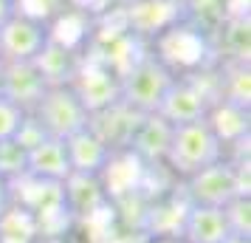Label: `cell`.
<instances>
[{
    "instance_id": "cell-1",
    "label": "cell",
    "mask_w": 251,
    "mask_h": 243,
    "mask_svg": "<svg viewBox=\"0 0 251 243\" xmlns=\"http://www.w3.org/2000/svg\"><path fill=\"white\" fill-rule=\"evenodd\" d=\"M172 80L175 74L158 54H144L119 74V102L136 113H155Z\"/></svg>"
},
{
    "instance_id": "cell-2",
    "label": "cell",
    "mask_w": 251,
    "mask_h": 243,
    "mask_svg": "<svg viewBox=\"0 0 251 243\" xmlns=\"http://www.w3.org/2000/svg\"><path fill=\"white\" fill-rule=\"evenodd\" d=\"M220 159H223V141L217 139V133L212 130V125L206 119H198V122H186V125H175L172 128L164 164L175 175L189 178L192 173L220 162Z\"/></svg>"
},
{
    "instance_id": "cell-3",
    "label": "cell",
    "mask_w": 251,
    "mask_h": 243,
    "mask_svg": "<svg viewBox=\"0 0 251 243\" xmlns=\"http://www.w3.org/2000/svg\"><path fill=\"white\" fill-rule=\"evenodd\" d=\"M31 116L40 122V128L46 130V136H51V139H68L76 130L88 128V122H91L88 108L79 102V96L74 93L71 85L48 88L43 93V99L34 105Z\"/></svg>"
},
{
    "instance_id": "cell-4",
    "label": "cell",
    "mask_w": 251,
    "mask_h": 243,
    "mask_svg": "<svg viewBox=\"0 0 251 243\" xmlns=\"http://www.w3.org/2000/svg\"><path fill=\"white\" fill-rule=\"evenodd\" d=\"M183 181H186L183 184V198L189 204H198V207L223 209L231 198L240 195L234 162H226V159H220V162L198 170V173H192L189 178H183Z\"/></svg>"
},
{
    "instance_id": "cell-5",
    "label": "cell",
    "mask_w": 251,
    "mask_h": 243,
    "mask_svg": "<svg viewBox=\"0 0 251 243\" xmlns=\"http://www.w3.org/2000/svg\"><path fill=\"white\" fill-rule=\"evenodd\" d=\"M212 105H215V93L209 91V88H203L192 77H175L172 85L167 88V93H164V99H161L155 113L164 116L172 128H175V125H186V122L206 119Z\"/></svg>"
},
{
    "instance_id": "cell-6",
    "label": "cell",
    "mask_w": 251,
    "mask_h": 243,
    "mask_svg": "<svg viewBox=\"0 0 251 243\" xmlns=\"http://www.w3.org/2000/svg\"><path fill=\"white\" fill-rule=\"evenodd\" d=\"M51 37V26L14 12L0 26V62H31Z\"/></svg>"
},
{
    "instance_id": "cell-7",
    "label": "cell",
    "mask_w": 251,
    "mask_h": 243,
    "mask_svg": "<svg viewBox=\"0 0 251 243\" xmlns=\"http://www.w3.org/2000/svg\"><path fill=\"white\" fill-rule=\"evenodd\" d=\"M71 88L88 108V113L104 110L119 102V71L107 62H82L76 77L71 80Z\"/></svg>"
},
{
    "instance_id": "cell-8",
    "label": "cell",
    "mask_w": 251,
    "mask_h": 243,
    "mask_svg": "<svg viewBox=\"0 0 251 243\" xmlns=\"http://www.w3.org/2000/svg\"><path fill=\"white\" fill-rule=\"evenodd\" d=\"M170 136H172V125L158 113H141L133 128V136L127 141V153H133L141 164H152L164 162L167 147H170Z\"/></svg>"
},
{
    "instance_id": "cell-9",
    "label": "cell",
    "mask_w": 251,
    "mask_h": 243,
    "mask_svg": "<svg viewBox=\"0 0 251 243\" xmlns=\"http://www.w3.org/2000/svg\"><path fill=\"white\" fill-rule=\"evenodd\" d=\"M0 68H3V99H9L20 110L31 113L34 105L48 91L34 62H0Z\"/></svg>"
},
{
    "instance_id": "cell-10",
    "label": "cell",
    "mask_w": 251,
    "mask_h": 243,
    "mask_svg": "<svg viewBox=\"0 0 251 243\" xmlns=\"http://www.w3.org/2000/svg\"><path fill=\"white\" fill-rule=\"evenodd\" d=\"M65 141V153H68V164L71 173L79 175H102L104 167L113 159V150L104 144L91 128L76 130L74 136H68Z\"/></svg>"
},
{
    "instance_id": "cell-11",
    "label": "cell",
    "mask_w": 251,
    "mask_h": 243,
    "mask_svg": "<svg viewBox=\"0 0 251 243\" xmlns=\"http://www.w3.org/2000/svg\"><path fill=\"white\" fill-rule=\"evenodd\" d=\"M34 68L40 71V77L48 88H59V85H71V80L76 77L82 59L76 54L74 46H65L54 37H48V43L43 46V51L37 54L34 59Z\"/></svg>"
},
{
    "instance_id": "cell-12",
    "label": "cell",
    "mask_w": 251,
    "mask_h": 243,
    "mask_svg": "<svg viewBox=\"0 0 251 243\" xmlns=\"http://www.w3.org/2000/svg\"><path fill=\"white\" fill-rule=\"evenodd\" d=\"M25 175H31L37 181L62 184L71 175L65 141L48 136V139H43L40 144H34L31 150H25Z\"/></svg>"
},
{
    "instance_id": "cell-13",
    "label": "cell",
    "mask_w": 251,
    "mask_h": 243,
    "mask_svg": "<svg viewBox=\"0 0 251 243\" xmlns=\"http://www.w3.org/2000/svg\"><path fill=\"white\" fill-rule=\"evenodd\" d=\"M138 116H141V113L130 110L127 105L113 102L110 108L91 113L88 128H91L113 153L116 150H127V141H130V136H133V128H136Z\"/></svg>"
},
{
    "instance_id": "cell-14",
    "label": "cell",
    "mask_w": 251,
    "mask_h": 243,
    "mask_svg": "<svg viewBox=\"0 0 251 243\" xmlns=\"http://www.w3.org/2000/svg\"><path fill=\"white\" fill-rule=\"evenodd\" d=\"M178 235L183 238V243H223V238L228 235L226 215H223V209H217V207L189 204Z\"/></svg>"
},
{
    "instance_id": "cell-15",
    "label": "cell",
    "mask_w": 251,
    "mask_h": 243,
    "mask_svg": "<svg viewBox=\"0 0 251 243\" xmlns=\"http://www.w3.org/2000/svg\"><path fill=\"white\" fill-rule=\"evenodd\" d=\"M215 40L220 59L223 62H249L251 51V31H249V14H228L223 23L217 26V31L209 37V43Z\"/></svg>"
},
{
    "instance_id": "cell-16",
    "label": "cell",
    "mask_w": 251,
    "mask_h": 243,
    "mask_svg": "<svg viewBox=\"0 0 251 243\" xmlns=\"http://www.w3.org/2000/svg\"><path fill=\"white\" fill-rule=\"evenodd\" d=\"M25 175V150L14 139L0 141V178L9 184H17Z\"/></svg>"
},
{
    "instance_id": "cell-17",
    "label": "cell",
    "mask_w": 251,
    "mask_h": 243,
    "mask_svg": "<svg viewBox=\"0 0 251 243\" xmlns=\"http://www.w3.org/2000/svg\"><path fill=\"white\" fill-rule=\"evenodd\" d=\"M14 12L51 26L54 17H59L62 12H68V0H14Z\"/></svg>"
},
{
    "instance_id": "cell-18",
    "label": "cell",
    "mask_w": 251,
    "mask_h": 243,
    "mask_svg": "<svg viewBox=\"0 0 251 243\" xmlns=\"http://www.w3.org/2000/svg\"><path fill=\"white\" fill-rule=\"evenodd\" d=\"M223 215L231 235H251V195L231 198L223 207Z\"/></svg>"
},
{
    "instance_id": "cell-19",
    "label": "cell",
    "mask_w": 251,
    "mask_h": 243,
    "mask_svg": "<svg viewBox=\"0 0 251 243\" xmlns=\"http://www.w3.org/2000/svg\"><path fill=\"white\" fill-rule=\"evenodd\" d=\"M23 119H25V110H20L9 99H0V141L14 139L20 125H23Z\"/></svg>"
},
{
    "instance_id": "cell-20",
    "label": "cell",
    "mask_w": 251,
    "mask_h": 243,
    "mask_svg": "<svg viewBox=\"0 0 251 243\" xmlns=\"http://www.w3.org/2000/svg\"><path fill=\"white\" fill-rule=\"evenodd\" d=\"M43 139H48L46 130L40 128V122H37L31 113H25L23 125H20V130H17V136H14V141H17L23 150H31V147H34V144H40Z\"/></svg>"
},
{
    "instance_id": "cell-21",
    "label": "cell",
    "mask_w": 251,
    "mask_h": 243,
    "mask_svg": "<svg viewBox=\"0 0 251 243\" xmlns=\"http://www.w3.org/2000/svg\"><path fill=\"white\" fill-rule=\"evenodd\" d=\"M9 181H6V178H0V212H3V209L9 207V195H12V189H9Z\"/></svg>"
},
{
    "instance_id": "cell-22",
    "label": "cell",
    "mask_w": 251,
    "mask_h": 243,
    "mask_svg": "<svg viewBox=\"0 0 251 243\" xmlns=\"http://www.w3.org/2000/svg\"><path fill=\"white\" fill-rule=\"evenodd\" d=\"M12 14H14V3L12 0H0V26L6 23Z\"/></svg>"
},
{
    "instance_id": "cell-23",
    "label": "cell",
    "mask_w": 251,
    "mask_h": 243,
    "mask_svg": "<svg viewBox=\"0 0 251 243\" xmlns=\"http://www.w3.org/2000/svg\"><path fill=\"white\" fill-rule=\"evenodd\" d=\"M223 243H251V235H231L228 232L226 238H223Z\"/></svg>"
},
{
    "instance_id": "cell-24",
    "label": "cell",
    "mask_w": 251,
    "mask_h": 243,
    "mask_svg": "<svg viewBox=\"0 0 251 243\" xmlns=\"http://www.w3.org/2000/svg\"><path fill=\"white\" fill-rule=\"evenodd\" d=\"M152 3H164V6H178L181 0H152Z\"/></svg>"
},
{
    "instance_id": "cell-25",
    "label": "cell",
    "mask_w": 251,
    "mask_h": 243,
    "mask_svg": "<svg viewBox=\"0 0 251 243\" xmlns=\"http://www.w3.org/2000/svg\"><path fill=\"white\" fill-rule=\"evenodd\" d=\"M0 99H3V68H0Z\"/></svg>"
},
{
    "instance_id": "cell-26",
    "label": "cell",
    "mask_w": 251,
    "mask_h": 243,
    "mask_svg": "<svg viewBox=\"0 0 251 243\" xmlns=\"http://www.w3.org/2000/svg\"><path fill=\"white\" fill-rule=\"evenodd\" d=\"M43 243H59L57 238H48V241H43Z\"/></svg>"
},
{
    "instance_id": "cell-27",
    "label": "cell",
    "mask_w": 251,
    "mask_h": 243,
    "mask_svg": "<svg viewBox=\"0 0 251 243\" xmlns=\"http://www.w3.org/2000/svg\"><path fill=\"white\" fill-rule=\"evenodd\" d=\"M12 3H14V0H12Z\"/></svg>"
}]
</instances>
